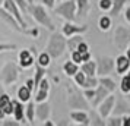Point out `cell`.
Listing matches in <instances>:
<instances>
[{"label":"cell","mask_w":130,"mask_h":126,"mask_svg":"<svg viewBox=\"0 0 130 126\" xmlns=\"http://www.w3.org/2000/svg\"><path fill=\"white\" fill-rule=\"evenodd\" d=\"M47 95H48V90H41L40 88V91H38V94H37L35 97V101L37 103H42L47 100Z\"/></svg>","instance_id":"obj_32"},{"label":"cell","mask_w":130,"mask_h":126,"mask_svg":"<svg viewBox=\"0 0 130 126\" xmlns=\"http://www.w3.org/2000/svg\"><path fill=\"white\" fill-rule=\"evenodd\" d=\"M29 10H31L32 18L35 19L38 24H41V25H44V26H47L48 30H54L53 22H51V19L48 18V15H47V12L44 10V7L37 6V5H31V6H29Z\"/></svg>","instance_id":"obj_2"},{"label":"cell","mask_w":130,"mask_h":126,"mask_svg":"<svg viewBox=\"0 0 130 126\" xmlns=\"http://www.w3.org/2000/svg\"><path fill=\"white\" fill-rule=\"evenodd\" d=\"M114 43L120 50H124L130 43V31L124 26H117L114 32Z\"/></svg>","instance_id":"obj_4"},{"label":"cell","mask_w":130,"mask_h":126,"mask_svg":"<svg viewBox=\"0 0 130 126\" xmlns=\"http://www.w3.org/2000/svg\"><path fill=\"white\" fill-rule=\"evenodd\" d=\"M42 2H44L48 7H53L54 6V0H42Z\"/></svg>","instance_id":"obj_44"},{"label":"cell","mask_w":130,"mask_h":126,"mask_svg":"<svg viewBox=\"0 0 130 126\" xmlns=\"http://www.w3.org/2000/svg\"><path fill=\"white\" fill-rule=\"evenodd\" d=\"M35 113H37V117L40 120H45L48 117V114H50V107H48V104H40V106H37L35 107Z\"/></svg>","instance_id":"obj_15"},{"label":"cell","mask_w":130,"mask_h":126,"mask_svg":"<svg viewBox=\"0 0 130 126\" xmlns=\"http://www.w3.org/2000/svg\"><path fill=\"white\" fill-rule=\"evenodd\" d=\"M108 92H110V90H108V88H105L102 84L98 85L96 92H95V98H94V106H100L101 103H102L107 97H108Z\"/></svg>","instance_id":"obj_12"},{"label":"cell","mask_w":130,"mask_h":126,"mask_svg":"<svg viewBox=\"0 0 130 126\" xmlns=\"http://www.w3.org/2000/svg\"><path fill=\"white\" fill-rule=\"evenodd\" d=\"M18 98H19V101H29V98H31V90L28 88V87H21L18 90Z\"/></svg>","instance_id":"obj_22"},{"label":"cell","mask_w":130,"mask_h":126,"mask_svg":"<svg viewBox=\"0 0 130 126\" xmlns=\"http://www.w3.org/2000/svg\"><path fill=\"white\" fill-rule=\"evenodd\" d=\"M110 125H121L120 119H112V122H110Z\"/></svg>","instance_id":"obj_47"},{"label":"cell","mask_w":130,"mask_h":126,"mask_svg":"<svg viewBox=\"0 0 130 126\" xmlns=\"http://www.w3.org/2000/svg\"><path fill=\"white\" fill-rule=\"evenodd\" d=\"M121 125H124V126H130V116H129V117L126 116V117H123V119H121Z\"/></svg>","instance_id":"obj_43"},{"label":"cell","mask_w":130,"mask_h":126,"mask_svg":"<svg viewBox=\"0 0 130 126\" xmlns=\"http://www.w3.org/2000/svg\"><path fill=\"white\" fill-rule=\"evenodd\" d=\"M127 57L130 59V47H129V50H127Z\"/></svg>","instance_id":"obj_49"},{"label":"cell","mask_w":130,"mask_h":126,"mask_svg":"<svg viewBox=\"0 0 130 126\" xmlns=\"http://www.w3.org/2000/svg\"><path fill=\"white\" fill-rule=\"evenodd\" d=\"M48 87H50L48 81L45 78H42V81L40 82V88H41V90H48Z\"/></svg>","instance_id":"obj_40"},{"label":"cell","mask_w":130,"mask_h":126,"mask_svg":"<svg viewBox=\"0 0 130 126\" xmlns=\"http://www.w3.org/2000/svg\"><path fill=\"white\" fill-rule=\"evenodd\" d=\"M63 69H64V72H66L67 76H73V75H76V73L79 72L77 63H75L73 60H72V62H66L64 66H63Z\"/></svg>","instance_id":"obj_20"},{"label":"cell","mask_w":130,"mask_h":126,"mask_svg":"<svg viewBox=\"0 0 130 126\" xmlns=\"http://www.w3.org/2000/svg\"><path fill=\"white\" fill-rule=\"evenodd\" d=\"M75 10H76V2L75 0H67L56 9V13L60 15L61 18L67 19V21H73L75 19Z\"/></svg>","instance_id":"obj_3"},{"label":"cell","mask_w":130,"mask_h":126,"mask_svg":"<svg viewBox=\"0 0 130 126\" xmlns=\"http://www.w3.org/2000/svg\"><path fill=\"white\" fill-rule=\"evenodd\" d=\"M82 43V37L80 35H75L73 38H69V41H67V46H69V50L72 51H75L77 48V46Z\"/></svg>","instance_id":"obj_24"},{"label":"cell","mask_w":130,"mask_h":126,"mask_svg":"<svg viewBox=\"0 0 130 126\" xmlns=\"http://www.w3.org/2000/svg\"><path fill=\"white\" fill-rule=\"evenodd\" d=\"M44 75H45V71H44V67H42L41 65H40V63H38V65H37L35 79H34V81H35V87H37V85H40V82H41L42 78H44Z\"/></svg>","instance_id":"obj_26"},{"label":"cell","mask_w":130,"mask_h":126,"mask_svg":"<svg viewBox=\"0 0 130 126\" xmlns=\"http://www.w3.org/2000/svg\"><path fill=\"white\" fill-rule=\"evenodd\" d=\"M114 103H116V95H108L104 100V101L100 104V108H98V111H100V116L101 117H104L105 119L108 114L111 113L112 107H114Z\"/></svg>","instance_id":"obj_8"},{"label":"cell","mask_w":130,"mask_h":126,"mask_svg":"<svg viewBox=\"0 0 130 126\" xmlns=\"http://www.w3.org/2000/svg\"><path fill=\"white\" fill-rule=\"evenodd\" d=\"M50 53L48 51H44V53H41L40 56H38V63L41 65L42 67H47L48 65H50Z\"/></svg>","instance_id":"obj_25"},{"label":"cell","mask_w":130,"mask_h":126,"mask_svg":"<svg viewBox=\"0 0 130 126\" xmlns=\"http://www.w3.org/2000/svg\"><path fill=\"white\" fill-rule=\"evenodd\" d=\"M126 21L130 24V7H127V9H126Z\"/></svg>","instance_id":"obj_45"},{"label":"cell","mask_w":130,"mask_h":126,"mask_svg":"<svg viewBox=\"0 0 130 126\" xmlns=\"http://www.w3.org/2000/svg\"><path fill=\"white\" fill-rule=\"evenodd\" d=\"M114 67V60L108 56H104V57H100L98 63H96V73L101 75V76H105L112 71Z\"/></svg>","instance_id":"obj_5"},{"label":"cell","mask_w":130,"mask_h":126,"mask_svg":"<svg viewBox=\"0 0 130 126\" xmlns=\"http://www.w3.org/2000/svg\"><path fill=\"white\" fill-rule=\"evenodd\" d=\"M110 26H111V19L108 18V16H102V18L100 19V30L108 31Z\"/></svg>","instance_id":"obj_31"},{"label":"cell","mask_w":130,"mask_h":126,"mask_svg":"<svg viewBox=\"0 0 130 126\" xmlns=\"http://www.w3.org/2000/svg\"><path fill=\"white\" fill-rule=\"evenodd\" d=\"M95 92H96V91L91 90V88H86V91H85V94H83V95L86 97V98H89V100H94V98H95Z\"/></svg>","instance_id":"obj_38"},{"label":"cell","mask_w":130,"mask_h":126,"mask_svg":"<svg viewBox=\"0 0 130 126\" xmlns=\"http://www.w3.org/2000/svg\"><path fill=\"white\" fill-rule=\"evenodd\" d=\"M85 79H86V73L83 72H77L76 75H75V82H76L77 85H80L82 87L83 84H85Z\"/></svg>","instance_id":"obj_34"},{"label":"cell","mask_w":130,"mask_h":126,"mask_svg":"<svg viewBox=\"0 0 130 126\" xmlns=\"http://www.w3.org/2000/svg\"><path fill=\"white\" fill-rule=\"evenodd\" d=\"M2 2H5V0H0V3H2Z\"/></svg>","instance_id":"obj_50"},{"label":"cell","mask_w":130,"mask_h":126,"mask_svg":"<svg viewBox=\"0 0 130 126\" xmlns=\"http://www.w3.org/2000/svg\"><path fill=\"white\" fill-rule=\"evenodd\" d=\"M35 106H34V101H29L28 103V107H26V117H28V120H29V123H32L34 122V116H35Z\"/></svg>","instance_id":"obj_28"},{"label":"cell","mask_w":130,"mask_h":126,"mask_svg":"<svg viewBox=\"0 0 130 126\" xmlns=\"http://www.w3.org/2000/svg\"><path fill=\"white\" fill-rule=\"evenodd\" d=\"M3 125H6V126H9V125H12V126H15V125H19V120L18 122H5Z\"/></svg>","instance_id":"obj_48"},{"label":"cell","mask_w":130,"mask_h":126,"mask_svg":"<svg viewBox=\"0 0 130 126\" xmlns=\"http://www.w3.org/2000/svg\"><path fill=\"white\" fill-rule=\"evenodd\" d=\"M15 48L13 44H0V51H5V50H12Z\"/></svg>","instance_id":"obj_41"},{"label":"cell","mask_w":130,"mask_h":126,"mask_svg":"<svg viewBox=\"0 0 130 126\" xmlns=\"http://www.w3.org/2000/svg\"><path fill=\"white\" fill-rule=\"evenodd\" d=\"M70 117L77 123H83V125H89V120H88V114L85 111H72Z\"/></svg>","instance_id":"obj_19"},{"label":"cell","mask_w":130,"mask_h":126,"mask_svg":"<svg viewBox=\"0 0 130 126\" xmlns=\"http://www.w3.org/2000/svg\"><path fill=\"white\" fill-rule=\"evenodd\" d=\"M130 67V59L127 56H118L116 59V72L117 75H123L129 71Z\"/></svg>","instance_id":"obj_11"},{"label":"cell","mask_w":130,"mask_h":126,"mask_svg":"<svg viewBox=\"0 0 130 126\" xmlns=\"http://www.w3.org/2000/svg\"><path fill=\"white\" fill-rule=\"evenodd\" d=\"M15 2H16V5H18V6L21 7L25 13L28 12V9H29V7H28V5H26V2H25V0H15Z\"/></svg>","instance_id":"obj_36"},{"label":"cell","mask_w":130,"mask_h":126,"mask_svg":"<svg viewBox=\"0 0 130 126\" xmlns=\"http://www.w3.org/2000/svg\"><path fill=\"white\" fill-rule=\"evenodd\" d=\"M127 0H114L112 2V7H111V15L112 16H117L120 10H121V7L124 6V3H126Z\"/></svg>","instance_id":"obj_23"},{"label":"cell","mask_w":130,"mask_h":126,"mask_svg":"<svg viewBox=\"0 0 130 126\" xmlns=\"http://www.w3.org/2000/svg\"><path fill=\"white\" fill-rule=\"evenodd\" d=\"M64 48H66L64 37L61 34H59V32H54L47 46V51L50 53V56L54 57V59H57V57H60L61 54L64 53Z\"/></svg>","instance_id":"obj_1"},{"label":"cell","mask_w":130,"mask_h":126,"mask_svg":"<svg viewBox=\"0 0 130 126\" xmlns=\"http://www.w3.org/2000/svg\"><path fill=\"white\" fill-rule=\"evenodd\" d=\"M3 5H5V9H6L9 13H12L13 15V18H16V21H18L19 24L22 25V28H25L26 26V24H25V21H24V18H22V15L19 13V10H18V5H16V2L15 0H5L3 2Z\"/></svg>","instance_id":"obj_6"},{"label":"cell","mask_w":130,"mask_h":126,"mask_svg":"<svg viewBox=\"0 0 130 126\" xmlns=\"http://www.w3.org/2000/svg\"><path fill=\"white\" fill-rule=\"evenodd\" d=\"M0 104H2V107H3V110H5L6 114H13V111H15V104H13V101H10L9 95L2 94L0 95Z\"/></svg>","instance_id":"obj_14"},{"label":"cell","mask_w":130,"mask_h":126,"mask_svg":"<svg viewBox=\"0 0 130 126\" xmlns=\"http://www.w3.org/2000/svg\"><path fill=\"white\" fill-rule=\"evenodd\" d=\"M0 18H3V19L7 22V24H12V26H13L16 31H22V28H19V26H18L19 22L16 21V18H12V16L7 13L6 9H5V10H2V9H0Z\"/></svg>","instance_id":"obj_18"},{"label":"cell","mask_w":130,"mask_h":126,"mask_svg":"<svg viewBox=\"0 0 130 126\" xmlns=\"http://www.w3.org/2000/svg\"><path fill=\"white\" fill-rule=\"evenodd\" d=\"M86 31V26L82 25V26H77V25H72V24H66L63 26V35L70 37L73 34H79V32H85Z\"/></svg>","instance_id":"obj_13"},{"label":"cell","mask_w":130,"mask_h":126,"mask_svg":"<svg viewBox=\"0 0 130 126\" xmlns=\"http://www.w3.org/2000/svg\"><path fill=\"white\" fill-rule=\"evenodd\" d=\"M6 116V113H5V110H3V107H2V104H0V120L3 119Z\"/></svg>","instance_id":"obj_46"},{"label":"cell","mask_w":130,"mask_h":126,"mask_svg":"<svg viewBox=\"0 0 130 126\" xmlns=\"http://www.w3.org/2000/svg\"><path fill=\"white\" fill-rule=\"evenodd\" d=\"M100 9L101 10H111L112 7V2L111 0H100Z\"/></svg>","instance_id":"obj_35"},{"label":"cell","mask_w":130,"mask_h":126,"mask_svg":"<svg viewBox=\"0 0 130 126\" xmlns=\"http://www.w3.org/2000/svg\"><path fill=\"white\" fill-rule=\"evenodd\" d=\"M82 71L86 73V76H95L96 75V63L92 60H88L82 65Z\"/></svg>","instance_id":"obj_16"},{"label":"cell","mask_w":130,"mask_h":126,"mask_svg":"<svg viewBox=\"0 0 130 126\" xmlns=\"http://www.w3.org/2000/svg\"><path fill=\"white\" fill-rule=\"evenodd\" d=\"M100 84H102L105 88H108L110 91H114V90H116V82H114L112 79H110V78L102 76V78L100 79Z\"/></svg>","instance_id":"obj_29"},{"label":"cell","mask_w":130,"mask_h":126,"mask_svg":"<svg viewBox=\"0 0 130 126\" xmlns=\"http://www.w3.org/2000/svg\"><path fill=\"white\" fill-rule=\"evenodd\" d=\"M67 104H69V107L72 108H88V103L85 101V98L82 95H79L76 92H73L69 95V100H67Z\"/></svg>","instance_id":"obj_9"},{"label":"cell","mask_w":130,"mask_h":126,"mask_svg":"<svg viewBox=\"0 0 130 126\" xmlns=\"http://www.w3.org/2000/svg\"><path fill=\"white\" fill-rule=\"evenodd\" d=\"M82 87L83 88H95V87H98V79L95 78V76H86L85 84Z\"/></svg>","instance_id":"obj_30"},{"label":"cell","mask_w":130,"mask_h":126,"mask_svg":"<svg viewBox=\"0 0 130 126\" xmlns=\"http://www.w3.org/2000/svg\"><path fill=\"white\" fill-rule=\"evenodd\" d=\"M34 51H29V50H22L19 53V65L22 66V69H28L34 65V56H32Z\"/></svg>","instance_id":"obj_10"},{"label":"cell","mask_w":130,"mask_h":126,"mask_svg":"<svg viewBox=\"0 0 130 126\" xmlns=\"http://www.w3.org/2000/svg\"><path fill=\"white\" fill-rule=\"evenodd\" d=\"M26 87H28V88L32 91L34 88H35V81H34V79H28V82H26Z\"/></svg>","instance_id":"obj_42"},{"label":"cell","mask_w":130,"mask_h":126,"mask_svg":"<svg viewBox=\"0 0 130 126\" xmlns=\"http://www.w3.org/2000/svg\"><path fill=\"white\" fill-rule=\"evenodd\" d=\"M121 111H129V107L126 108V106H124L123 103H120V104H118V108L116 110V114H120Z\"/></svg>","instance_id":"obj_39"},{"label":"cell","mask_w":130,"mask_h":126,"mask_svg":"<svg viewBox=\"0 0 130 126\" xmlns=\"http://www.w3.org/2000/svg\"><path fill=\"white\" fill-rule=\"evenodd\" d=\"M120 88H121V91H123L124 94L130 92V72L121 79V87H120Z\"/></svg>","instance_id":"obj_27"},{"label":"cell","mask_w":130,"mask_h":126,"mask_svg":"<svg viewBox=\"0 0 130 126\" xmlns=\"http://www.w3.org/2000/svg\"><path fill=\"white\" fill-rule=\"evenodd\" d=\"M13 104H15V111H13V114H15V119L19 120V122H24V106H22V103L21 101H13Z\"/></svg>","instance_id":"obj_21"},{"label":"cell","mask_w":130,"mask_h":126,"mask_svg":"<svg viewBox=\"0 0 130 126\" xmlns=\"http://www.w3.org/2000/svg\"><path fill=\"white\" fill-rule=\"evenodd\" d=\"M2 76H3V81L5 84H12L15 79L18 78V69L13 63H7L6 66L3 67L2 71Z\"/></svg>","instance_id":"obj_7"},{"label":"cell","mask_w":130,"mask_h":126,"mask_svg":"<svg viewBox=\"0 0 130 126\" xmlns=\"http://www.w3.org/2000/svg\"><path fill=\"white\" fill-rule=\"evenodd\" d=\"M77 51H80V53H88L89 50H88V44H86V43H80V44H79V46H77V48H76Z\"/></svg>","instance_id":"obj_37"},{"label":"cell","mask_w":130,"mask_h":126,"mask_svg":"<svg viewBox=\"0 0 130 126\" xmlns=\"http://www.w3.org/2000/svg\"><path fill=\"white\" fill-rule=\"evenodd\" d=\"M76 3H77V15L82 16V18H85L86 13H88V10L91 9L89 2L88 0H76Z\"/></svg>","instance_id":"obj_17"},{"label":"cell","mask_w":130,"mask_h":126,"mask_svg":"<svg viewBox=\"0 0 130 126\" xmlns=\"http://www.w3.org/2000/svg\"><path fill=\"white\" fill-rule=\"evenodd\" d=\"M72 60L77 65H80V63H83V54L80 51L75 50V51H72Z\"/></svg>","instance_id":"obj_33"}]
</instances>
